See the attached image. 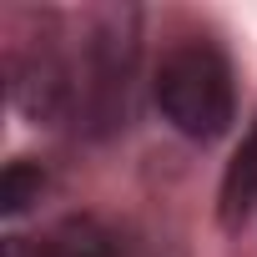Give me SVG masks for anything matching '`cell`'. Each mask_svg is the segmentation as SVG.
I'll return each instance as SVG.
<instances>
[{
	"mask_svg": "<svg viewBox=\"0 0 257 257\" xmlns=\"http://www.w3.org/2000/svg\"><path fill=\"white\" fill-rule=\"evenodd\" d=\"M6 257H31V242L26 237H6Z\"/></svg>",
	"mask_w": 257,
	"mask_h": 257,
	"instance_id": "cell-6",
	"label": "cell"
},
{
	"mask_svg": "<svg viewBox=\"0 0 257 257\" xmlns=\"http://www.w3.org/2000/svg\"><path fill=\"white\" fill-rule=\"evenodd\" d=\"M137 16L132 11H106L91 26L86 41V81H81V106L96 132L116 126L126 116V86H132V61H137Z\"/></svg>",
	"mask_w": 257,
	"mask_h": 257,
	"instance_id": "cell-2",
	"label": "cell"
},
{
	"mask_svg": "<svg viewBox=\"0 0 257 257\" xmlns=\"http://www.w3.org/2000/svg\"><path fill=\"white\" fill-rule=\"evenodd\" d=\"M31 257H116V237L96 217H66L41 242H31Z\"/></svg>",
	"mask_w": 257,
	"mask_h": 257,
	"instance_id": "cell-3",
	"label": "cell"
},
{
	"mask_svg": "<svg viewBox=\"0 0 257 257\" xmlns=\"http://www.w3.org/2000/svg\"><path fill=\"white\" fill-rule=\"evenodd\" d=\"M252 207H257V132L237 147V157L222 177V207H217L222 227H242Z\"/></svg>",
	"mask_w": 257,
	"mask_h": 257,
	"instance_id": "cell-4",
	"label": "cell"
},
{
	"mask_svg": "<svg viewBox=\"0 0 257 257\" xmlns=\"http://www.w3.org/2000/svg\"><path fill=\"white\" fill-rule=\"evenodd\" d=\"M41 187H46V172H41L36 162H11L6 177H0V212H6V217L26 212V207L41 197Z\"/></svg>",
	"mask_w": 257,
	"mask_h": 257,
	"instance_id": "cell-5",
	"label": "cell"
},
{
	"mask_svg": "<svg viewBox=\"0 0 257 257\" xmlns=\"http://www.w3.org/2000/svg\"><path fill=\"white\" fill-rule=\"evenodd\" d=\"M152 96L162 106V116L192 142H212L232 126L237 111V91H232V66L217 46L207 41H187L177 51L162 56Z\"/></svg>",
	"mask_w": 257,
	"mask_h": 257,
	"instance_id": "cell-1",
	"label": "cell"
}]
</instances>
